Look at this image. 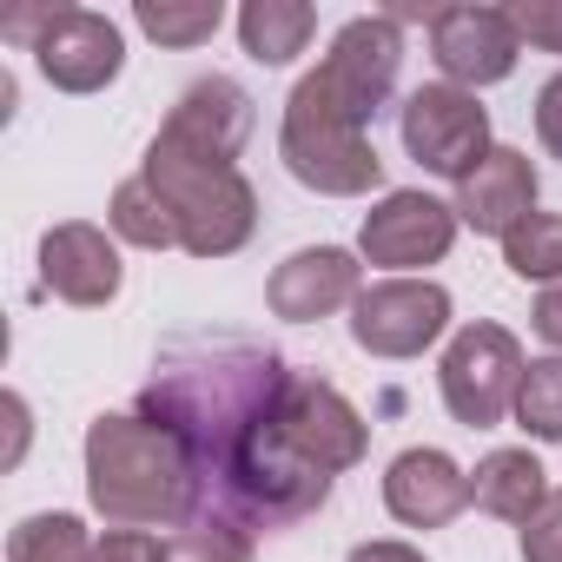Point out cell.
Masks as SVG:
<instances>
[{
  "label": "cell",
  "instance_id": "6da1fadb",
  "mask_svg": "<svg viewBox=\"0 0 562 562\" xmlns=\"http://www.w3.org/2000/svg\"><path fill=\"white\" fill-rule=\"evenodd\" d=\"M285 358L238 331H179L153 358L139 417L179 437L199 516H218L245 536L299 529L325 509L331 476L285 443Z\"/></svg>",
  "mask_w": 562,
  "mask_h": 562
},
{
  "label": "cell",
  "instance_id": "7a4b0ae2",
  "mask_svg": "<svg viewBox=\"0 0 562 562\" xmlns=\"http://www.w3.org/2000/svg\"><path fill=\"white\" fill-rule=\"evenodd\" d=\"M87 496L113 529H153V522L199 516L179 437L126 411H100L87 424Z\"/></svg>",
  "mask_w": 562,
  "mask_h": 562
},
{
  "label": "cell",
  "instance_id": "3957f363",
  "mask_svg": "<svg viewBox=\"0 0 562 562\" xmlns=\"http://www.w3.org/2000/svg\"><path fill=\"white\" fill-rule=\"evenodd\" d=\"M139 179H153V192L172 205L179 245H186L192 258H232V251L258 232V192H251V179H245L232 159L192 153V146H179L172 133H159V139L146 146Z\"/></svg>",
  "mask_w": 562,
  "mask_h": 562
},
{
  "label": "cell",
  "instance_id": "277c9868",
  "mask_svg": "<svg viewBox=\"0 0 562 562\" xmlns=\"http://www.w3.org/2000/svg\"><path fill=\"white\" fill-rule=\"evenodd\" d=\"M278 153H285V172L325 199H358L384 186V159L364 133V120L318 80L305 74L285 100V133H278Z\"/></svg>",
  "mask_w": 562,
  "mask_h": 562
},
{
  "label": "cell",
  "instance_id": "5b68a950",
  "mask_svg": "<svg viewBox=\"0 0 562 562\" xmlns=\"http://www.w3.org/2000/svg\"><path fill=\"white\" fill-rule=\"evenodd\" d=\"M522 371H529V364H522V345H516L503 325L476 318V325H463V331L450 338V351H443V364H437V384H443V404H450L457 424L490 430V424H503V417L516 411Z\"/></svg>",
  "mask_w": 562,
  "mask_h": 562
},
{
  "label": "cell",
  "instance_id": "8992f818",
  "mask_svg": "<svg viewBox=\"0 0 562 562\" xmlns=\"http://www.w3.org/2000/svg\"><path fill=\"white\" fill-rule=\"evenodd\" d=\"M404 153L424 166V172H437V179H470L483 159H490V113H483V100L476 93H463V87H450V80H437V87H417L411 100H404Z\"/></svg>",
  "mask_w": 562,
  "mask_h": 562
},
{
  "label": "cell",
  "instance_id": "52a82bcc",
  "mask_svg": "<svg viewBox=\"0 0 562 562\" xmlns=\"http://www.w3.org/2000/svg\"><path fill=\"white\" fill-rule=\"evenodd\" d=\"M450 325V292L430 278H378L351 305V338L371 358H424Z\"/></svg>",
  "mask_w": 562,
  "mask_h": 562
},
{
  "label": "cell",
  "instance_id": "ba28073f",
  "mask_svg": "<svg viewBox=\"0 0 562 562\" xmlns=\"http://www.w3.org/2000/svg\"><path fill=\"white\" fill-rule=\"evenodd\" d=\"M278 424H285V443H292L312 470H325V476L364 463V450H371V424H364L358 404H351L338 384H325V378H299V371H292Z\"/></svg>",
  "mask_w": 562,
  "mask_h": 562
},
{
  "label": "cell",
  "instance_id": "9c48e42d",
  "mask_svg": "<svg viewBox=\"0 0 562 562\" xmlns=\"http://www.w3.org/2000/svg\"><path fill=\"white\" fill-rule=\"evenodd\" d=\"M430 54H437V67H443L450 87L476 93V87H496V80L516 74L522 34H516L509 8H437Z\"/></svg>",
  "mask_w": 562,
  "mask_h": 562
},
{
  "label": "cell",
  "instance_id": "30bf717a",
  "mask_svg": "<svg viewBox=\"0 0 562 562\" xmlns=\"http://www.w3.org/2000/svg\"><path fill=\"white\" fill-rule=\"evenodd\" d=\"M397 74H404V34H397L391 14H364V21L338 27L331 54H325V67H318V80H325L364 126H371L378 106L397 93Z\"/></svg>",
  "mask_w": 562,
  "mask_h": 562
},
{
  "label": "cell",
  "instance_id": "8fae6325",
  "mask_svg": "<svg viewBox=\"0 0 562 562\" xmlns=\"http://www.w3.org/2000/svg\"><path fill=\"white\" fill-rule=\"evenodd\" d=\"M450 245H457V205H443L430 192H384L358 232V251L384 271H424Z\"/></svg>",
  "mask_w": 562,
  "mask_h": 562
},
{
  "label": "cell",
  "instance_id": "7c38bea8",
  "mask_svg": "<svg viewBox=\"0 0 562 562\" xmlns=\"http://www.w3.org/2000/svg\"><path fill=\"white\" fill-rule=\"evenodd\" d=\"M34 60L41 74L60 87V93H100L120 80L126 67V41L106 14L93 8H47V27L34 41Z\"/></svg>",
  "mask_w": 562,
  "mask_h": 562
},
{
  "label": "cell",
  "instance_id": "4fadbf2b",
  "mask_svg": "<svg viewBox=\"0 0 562 562\" xmlns=\"http://www.w3.org/2000/svg\"><path fill=\"white\" fill-rule=\"evenodd\" d=\"M358 292H364V265L338 245H312V251H292L271 271L265 305L285 325H312V318H331L338 305H358Z\"/></svg>",
  "mask_w": 562,
  "mask_h": 562
},
{
  "label": "cell",
  "instance_id": "5bb4252c",
  "mask_svg": "<svg viewBox=\"0 0 562 562\" xmlns=\"http://www.w3.org/2000/svg\"><path fill=\"white\" fill-rule=\"evenodd\" d=\"M120 278H126V271H120V251H113V238H106L100 225L67 218V225H54V232L41 238V285H47L54 299L93 312V305H106V299L120 292Z\"/></svg>",
  "mask_w": 562,
  "mask_h": 562
},
{
  "label": "cell",
  "instance_id": "9a60e30c",
  "mask_svg": "<svg viewBox=\"0 0 562 562\" xmlns=\"http://www.w3.org/2000/svg\"><path fill=\"white\" fill-rule=\"evenodd\" d=\"M522 218H536V166L516 146H490V159L457 186V225L483 238H509Z\"/></svg>",
  "mask_w": 562,
  "mask_h": 562
},
{
  "label": "cell",
  "instance_id": "2e32d148",
  "mask_svg": "<svg viewBox=\"0 0 562 562\" xmlns=\"http://www.w3.org/2000/svg\"><path fill=\"white\" fill-rule=\"evenodd\" d=\"M159 133H172V139H179V146H192V153L238 159V153H245V139H251V93H245L238 80H225V74L192 80V87L179 93V106H172V120H166Z\"/></svg>",
  "mask_w": 562,
  "mask_h": 562
},
{
  "label": "cell",
  "instance_id": "e0dca14e",
  "mask_svg": "<svg viewBox=\"0 0 562 562\" xmlns=\"http://www.w3.org/2000/svg\"><path fill=\"white\" fill-rule=\"evenodd\" d=\"M384 503L404 529H443L450 516L470 509V476L443 450H404L384 470Z\"/></svg>",
  "mask_w": 562,
  "mask_h": 562
},
{
  "label": "cell",
  "instance_id": "ac0fdd59",
  "mask_svg": "<svg viewBox=\"0 0 562 562\" xmlns=\"http://www.w3.org/2000/svg\"><path fill=\"white\" fill-rule=\"evenodd\" d=\"M470 503L496 522H529L549 503V476L529 450H490L470 476Z\"/></svg>",
  "mask_w": 562,
  "mask_h": 562
},
{
  "label": "cell",
  "instance_id": "d6986e66",
  "mask_svg": "<svg viewBox=\"0 0 562 562\" xmlns=\"http://www.w3.org/2000/svg\"><path fill=\"white\" fill-rule=\"evenodd\" d=\"M318 34V14L305 0H245L238 8V41L258 67H292Z\"/></svg>",
  "mask_w": 562,
  "mask_h": 562
},
{
  "label": "cell",
  "instance_id": "ffe728a7",
  "mask_svg": "<svg viewBox=\"0 0 562 562\" xmlns=\"http://www.w3.org/2000/svg\"><path fill=\"white\" fill-rule=\"evenodd\" d=\"M106 218H113V232H120L126 245H139V251H166V245H179V218H172V205L153 192V179H120Z\"/></svg>",
  "mask_w": 562,
  "mask_h": 562
},
{
  "label": "cell",
  "instance_id": "44dd1931",
  "mask_svg": "<svg viewBox=\"0 0 562 562\" xmlns=\"http://www.w3.org/2000/svg\"><path fill=\"white\" fill-rule=\"evenodd\" d=\"M87 555H93V536H87V522L67 516V509L27 516V522H14V536H8V562H87Z\"/></svg>",
  "mask_w": 562,
  "mask_h": 562
},
{
  "label": "cell",
  "instance_id": "7402d4cb",
  "mask_svg": "<svg viewBox=\"0 0 562 562\" xmlns=\"http://www.w3.org/2000/svg\"><path fill=\"white\" fill-rule=\"evenodd\" d=\"M503 265L522 285H555L562 278V212H536L503 238Z\"/></svg>",
  "mask_w": 562,
  "mask_h": 562
},
{
  "label": "cell",
  "instance_id": "603a6c76",
  "mask_svg": "<svg viewBox=\"0 0 562 562\" xmlns=\"http://www.w3.org/2000/svg\"><path fill=\"white\" fill-rule=\"evenodd\" d=\"M133 21L159 41V47H205L225 21L218 0H139Z\"/></svg>",
  "mask_w": 562,
  "mask_h": 562
},
{
  "label": "cell",
  "instance_id": "cb8c5ba5",
  "mask_svg": "<svg viewBox=\"0 0 562 562\" xmlns=\"http://www.w3.org/2000/svg\"><path fill=\"white\" fill-rule=\"evenodd\" d=\"M159 562H251V536L218 516H192L159 542Z\"/></svg>",
  "mask_w": 562,
  "mask_h": 562
},
{
  "label": "cell",
  "instance_id": "d4e9b609",
  "mask_svg": "<svg viewBox=\"0 0 562 562\" xmlns=\"http://www.w3.org/2000/svg\"><path fill=\"white\" fill-rule=\"evenodd\" d=\"M516 424L536 443H562V358H536L516 391Z\"/></svg>",
  "mask_w": 562,
  "mask_h": 562
},
{
  "label": "cell",
  "instance_id": "484cf974",
  "mask_svg": "<svg viewBox=\"0 0 562 562\" xmlns=\"http://www.w3.org/2000/svg\"><path fill=\"white\" fill-rule=\"evenodd\" d=\"M509 21H516V34H522L529 47L562 54V0H516Z\"/></svg>",
  "mask_w": 562,
  "mask_h": 562
},
{
  "label": "cell",
  "instance_id": "4316f807",
  "mask_svg": "<svg viewBox=\"0 0 562 562\" xmlns=\"http://www.w3.org/2000/svg\"><path fill=\"white\" fill-rule=\"evenodd\" d=\"M522 562H562V490H549V503L522 522Z\"/></svg>",
  "mask_w": 562,
  "mask_h": 562
},
{
  "label": "cell",
  "instance_id": "83f0119b",
  "mask_svg": "<svg viewBox=\"0 0 562 562\" xmlns=\"http://www.w3.org/2000/svg\"><path fill=\"white\" fill-rule=\"evenodd\" d=\"M87 562H159V542H153L146 529H113V536L93 542Z\"/></svg>",
  "mask_w": 562,
  "mask_h": 562
},
{
  "label": "cell",
  "instance_id": "f1b7e54d",
  "mask_svg": "<svg viewBox=\"0 0 562 562\" xmlns=\"http://www.w3.org/2000/svg\"><path fill=\"white\" fill-rule=\"evenodd\" d=\"M536 139L549 146V159H562V74H549L536 93Z\"/></svg>",
  "mask_w": 562,
  "mask_h": 562
},
{
  "label": "cell",
  "instance_id": "f546056e",
  "mask_svg": "<svg viewBox=\"0 0 562 562\" xmlns=\"http://www.w3.org/2000/svg\"><path fill=\"white\" fill-rule=\"evenodd\" d=\"M536 331H542V345L562 351V285H549V292L536 299Z\"/></svg>",
  "mask_w": 562,
  "mask_h": 562
},
{
  "label": "cell",
  "instance_id": "4dcf8cb0",
  "mask_svg": "<svg viewBox=\"0 0 562 562\" xmlns=\"http://www.w3.org/2000/svg\"><path fill=\"white\" fill-rule=\"evenodd\" d=\"M345 562H424V549H411V542H358Z\"/></svg>",
  "mask_w": 562,
  "mask_h": 562
}]
</instances>
